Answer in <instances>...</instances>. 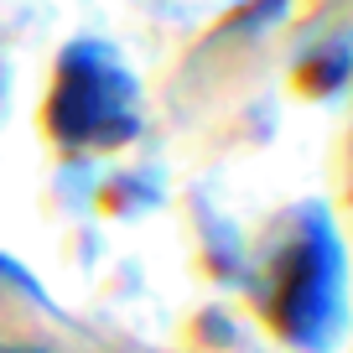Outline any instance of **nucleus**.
<instances>
[{"instance_id": "nucleus-1", "label": "nucleus", "mask_w": 353, "mask_h": 353, "mask_svg": "<svg viewBox=\"0 0 353 353\" xmlns=\"http://www.w3.org/2000/svg\"><path fill=\"white\" fill-rule=\"evenodd\" d=\"M52 114H57V130L73 135V141H114V135L130 130V88L120 83L114 68L73 57L63 68Z\"/></svg>"}, {"instance_id": "nucleus-2", "label": "nucleus", "mask_w": 353, "mask_h": 353, "mask_svg": "<svg viewBox=\"0 0 353 353\" xmlns=\"http://www.w3.org/2000/svg\"><path fill=\"white\" fill-rule=\"evenodd\" d=\"M0 353H26V348H0Z\"/></svg>"}]
</instances>
